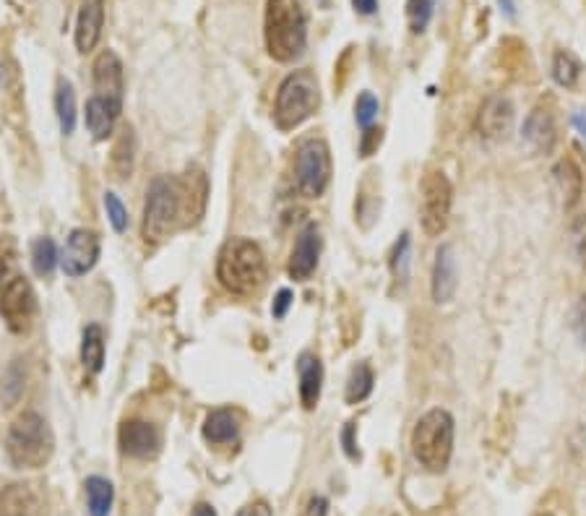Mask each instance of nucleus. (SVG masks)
<instances>
[{
  "mask_svg": "<svg viewBox=\"0 0 586 516\" xmlns=\"http://www.w3.org/2000/svg\"><path fill=\"white\" fill-rule=\"evenodd\" d=\"M217 279L232 295L248 298L266 282V256L261 245L248 238H232L217 258Z\"/></svg>",
  "mask_w": 586,
  "mask_h": 516,
  "instance_id": "nucleus-1",
  "label": "nucleus"
},
{
  "mask_svg": "<svg viewBox=\"0 0 586 516\" xmlns=\"http://www.w3.org/2000/svg\"><path fill=\"white\" fill-rule=\"evenodd\" d=\"M266 50L279 63H292L308 45V24L297 0H269L264 16Z\"/></svg>",
  "mask_w": 586,
  "mask_h": 516,
  "instance_id": "nucleus-2",
  "label": "nucleus"
},
{
  "mask_svg": "<svg viewBox=\"0 0 586 516\" xmlns=\"http://www.w3.org/2000/svg\"><path fill=\"white\" fill-rule=\"evenodd\" d=\"M183 225V188L180 178L159 175L146 191L141 238L146 245H159L170 238L175 227Z\"/></svg>",
  "mask_w": 586,
  "mask_h": 516,
  "instance_id": "nucleus-3",
  "label": "nucleus"
},
{
  "mask_svg": "<svg viewBox=\"0 0 586 516\" xmlns=\"http://www.w3.org/2000/svg\"><path fill=\"white\" fill-rule=\"evenodd\" d=\"M412 454L428 472H443L454 454V417L435 407L417 420L412 430Z\"/></svg>",
  "mask_w": 586,
  "mask_h": 516,
  "instance_id": "nucleus-4",
  "label": "nucleus"
},
{
  "mask_svg": "<svg viewBox=\"0 0 586 516\" xmlns=\"http://www.w3.org/2000/svg\"><path fill=\"white\" fill-rule=\"evenodd\" d=\"M8 457L19 470H40L55 451L53 430L37 412H24L8 430Z\"/></svg>",
  "mask_w": 586,
  "mask_h": 516,
  "instance_id": "nucleus-5",
  "label": "nucleus"
},
{
  "mask_svg": "<svg viewBox=\"0 0 586 516\" xmlns=\"http://www.w3.org/2000/svg\"><path fill=\"white\" fill-rule=\"evenodd\" d=\"M318 102H321V92H318L316 76L310 71L290 73L277 92V105H274L277 128L292 131V128L303 126L318 110Z\"/></svg>",
  "mask_w": 586,
  "mask_h": 516,
  "instance_id": "nucleus-6",
  "label": "nucleus"
},
{
  "mask_svg": "<svg viewBox=\"0 0 586 516\" xmlns=\"http://www.w3.org/2000/svg\"><path fill=\"white\" fill-rule=\"evenodd\" d=\"M331 183V152L321 139H308L295 154V186L305 199H321Z\"/></svg>",
  "mask_w": 586,
  "mask_h": 516,
  "instance_id": "nucleus-7",
  "label": "nucleus"
},
{
  "mask_svg": "<svg viewBox=\"0 0 586 516\" xmlns=\"http://www.w3.org/2000/svg\"><path fill=\"white\" fill-rule=\"evenodd\" d=\"M451 201H454V188L446 175L441 170H430L420 186V222L430 238L441 235L448 227Z\"/></svg>",
  "mask_w": 586,
  "mask_h": 516,
  "instance_id": "nucleus-8",
  "label": "nucleus"
},
{
  "mask_svg": "<svg viewBox=\"0 0 586 516\" xmlns=\"http://www.w3.org/2000/svg\"><path fill=\"white\" fill-rule=\"evenodd\" d=\"M0 316L14 334H27L37 316V295L24 277L0 290Z\"/></svg>",
  "mask_w": 586,
  "mask_h": 516,
  "instance_id": "nucleus-9",
  "label": "nucleus"
},
{
  "mask_svg": "<svg viewBox=\"0 0 586 516\" xmlns=\"http://www.w3.org/2000/svg\"><path fill=\"white\" fill-rule=\"evenodd\" d=\"M99 258V235L92 230H73L66 240L60 264L68 277H84L92 272Z\"/></svg>",
  "mask_w": 586,
  "mask_h": 516,
  "instance_id": "nucleus-10",
  "label": "nucleus"
},
{
  "mask_svg": "<svg viewBox=\"0 0 586 516\" xmlns=\"http://www.w3.org/2000/svg\"><path fill=\"white\" fill-rule=\"evenodd\" d=\"M511 126H514V105L508 97H501V94H493L488 100L482 102L480 113H477L475 128L482 139L488 141H501L511 133Z\"/></svg>",
  "mask_w": 586,
  "mask_h": 516,
  "instance_id": "nucleus-11",
  "label": "nucleus"
},
{
  "mask_svg": "<svg viewBox=\"0 0 586 516\" xmlns=\"http://www.w3.org/2000/svg\"><path fill=\"white\" fill-rule=\"evenodd\" d=\"M521 139L532 146V152L537 154H550L558 144V123H555V113L550 110V105L540 102L534 107L532 113L524 120V128H521Z\"/></svg>",
  "mask_w": 586,
  "mask_h": 516,
  "instance_id": "nucleus-12",
  "label": "nucleus"
},
{
  "mask_svg": "<svg viewBox=\"0 0 586 516\" xmlns=\"http://www.w3.org/2000/svg\"><path fill=\"white\" fill-rule=\"evenodd\" d=\"M318 256H321V230L318 225H305V230L297 235V243L292 248L290 256V266H287V272L295 282H305L310 279V274L316 272L318 266Z\"/></svg>",
  "mask_w": 586,
  "mask_h": 516,
  "instance_id": "nucleus-13",
  "label": "nucleus"
},
{
  "mask_svg": "<svg viewBox=\"0 0 586 516\" xmlns=\"http://www.w3.org/2000/svg\"><path fill=\"white\" fill-rule=\"evenodd\" d=\"M180 188H183V225H196L206 212L209 178H206V172L201 167H188L183 178H180Z\"/></svg>",
  "mask_w": 586,
  "mask_h": 516,
  "instance_id": "nucleus-14",
  "label": "nucleus"
},
{
  "mask_svg": "<svg viewBox=\"0 0 586 516\" xmlns=\"http://www.w3.org/2000/svg\"><path fill=\"white\" fill-rule=\"evenodd\" d=\"M94 89L99 97L107 100L123 102V92H126V76H123V63L112 50L99 53L94 60Z\"/></svg>",
  "mask_w": 586,
  "mask_h": 516,
  "instance_id": "nucleus-15",
  "label": "nucleus"
},
{
  "mask_svg": "<svg viewBox=\"0 0 586 516\" xmlns=\"http://www.w3.org/2000/svg\"><path fill=\"white\" fill-rule=\"evenodd\" d=\"M120 449L131 454V457H154L159 451V433L152 423L146 420H126L120 425Z\"/></svg>",
  "mask_w": 586,
  "mask_h": 516,
  "instance_id": "nucleus-16",
  "label": "nucleus"
},
{
  "mask_svg": "<svg viewBox=\"0 0 586 516\" xmlns=\"http://www.w3.org/2000/svg\"><path fill=\"white\" fill-rule=\"evenodd\" d=\"M456 256L454 245H441L438 253H435V266H433V300L438 305H446L454 300L456 295Z\"/></svg>",
  "mask_w": 586,
  "mask_h": 516,
  "instance_id": "nucleus-17",
  "label": "nucleus"
},
{
  "mask_svg": "<svg viewBox=\"0 0 586 516\" xmlns=\"http://www.w3.org/2000/svg\"><path fill=\"white\" fill-rule=\"evenodd\" d=\"M105 27V0H84L76 21V47L81 53L94 50Z\"/></svg>",
  "mask_w": 586,
  "mask_h": 516,
  "instance_id": "nucleus-18",
  "label": "nucleus"
},
{
  "mask_svg": "<svg viewBox=\"0 0 586 516\" xmlns=\"http://www.w3.org/2000/svg\"><path fill=\"white\" fill-rule=\"evenodd\" d=\"M120 113H123V102L107 100L94 94L92 100L86 102V128L97 141H105L112 133L115 123H118Z\"/></svg>",
  "mask_w": 586,
  "mask_h": 516,
  "instance_id": "nucleus-19",
  "label": "nucleus"
},
{
  "mask_svg": "<svg viewBox=\"0 0 586 516\" xmlns=\"http://www.w3.org/2000/svg\"><path fill=\"white\" fill-rule=\"evenodd\" d=\"M297 376H300V402L305 410H316L323 389V365L318 355L303 352L297 360Z\"/></svg>",
  "mask_w": 586,
  "mask_h": 516,
  "instance_id": "nucleus-20",
  "label": "nucleus"
},
{
  "mask_svg": "<svg viewBox=\"0 0 586 516\" xmlns=\"http://www.w3.org/2000/svg\"><path fill=\"white\" fill-rule=\"evenodd\" d=\"M240 433L238 415L232 410H214L204 420V438L209 444H230Z\"/></svg>",
  "mask_w": 586,
  "mask_h": 516,
  "instance_id": "nucleus-21",
  "label": "nucleus"
},
{
  "mask_svg": "<svg viewBox=\"0 0 586 516\" xmlns=\"http://www.w3.org/2000/svg\"><path fill=\"white\" fill-rule=\"evenodd\" d=\"M81 363L86 373H99L105 365V331L99 324H89L81 337Z\"/></svg>",
  "mask_w": 586,
  "mask_h": 516,
  "instance_id": "nucleus-22",
  "label": "nucleus"
},
{
  "mask_svg": "<svg viewBox=\"0 0 586 516\" xmlns=\"http://www.w3.org/2000/svg\"><path fill=\"white\" fill-rule=\"evenodd\" d=\"M553 175H555V183H558L560 193H563V204H566V209H573V206L579 204L581 191H584V175H581V170L573 165L571 159L558 162Z\"/></svg>",
  "mask_w": 586,
  "mask_h": 516,
  "instance_id": "nucleus-23",
  "label": "nucleus"
},
{
  "mask_svg": "<svg viewBox=\"0 0 586 516\" xmlns=\"http://www.w3.org/2000/svg\"><path fill=\"white\" fill-rule=\"evenodd\" d=\"M86 506H89V516H107L112 509V498H115V490H112L110 480L105 477H89L86 480Z\"/></svg>",
  "mask_w": 586,
  "mask_h": 516,
  "instance_id": "nucleus-24",
  "label": "nucleus"
},
{
  "mask_svg": "<svg viewBox=\"0 0 586 516\" xmlns=\"http://www.w3.org/2000/svg\"><path fill=\"white\" fill-rule=\"evenodd\" d=\"M133 157H136V136H133V128L126 126L120 131L115 146H112V170H115L118 178H128L131 175Z\"/></svg>",
  "mask_w": 586,
  "mask_h": 516,
  "instance_id": "nucleus-25",
  "label": "nucleus"
},
{
  "mask_svg": "<svg viewBox=\"0 0 586 516\" xmlns=\"http://www.w3.org/2000/svg\"><path fill=\"white\" fill-rule=\"evenodd\" d=\"M376 384V376H373V368L368 363H357L347 378V389H344V399L347 404H360L370 397Z\"/></svg>",
  "mask_w": 586,
  "mask_h": 516,
  "instance_id": "nucleus-26",
  "label": "nucleus"
},
{
  "mask_svg": "<svg viewBox=\"0 0 586 516\" xmlns=\"http://www.w3.org/2000/svg\"><path fill=\"white\" fill-rule=\"evenodd\" d=\"M55 110H58L60 131L71 136L73 128H76V94H73L71 81L60 79L58 92H55Z\"/></svg>",
  "mask_w": 586,
  "mask_h": 516,
  "instance_id": "nucleus-27",
  "label": "nucleus"
},
{
  "mask_svg": "<svg viewBox=\"0 0 586 516\" xmlns=\"http://www.w3.org/2000/svg\"><path fill=\"white\" fill-rule=\"evenodd\" d=\"M389 264H391V274H394L396 285L407 287L409 264H412V238H409V232H404L402 238L396 240Z\"/></svg>",
  "mask_w": 586,
  "mask_h": 516,
  "instance_id": "nucleus-28",
  "label": "nucleus"
},
{
  "mask_svg": "<svg viewBox=\"0 0 586 516\" xmlns=\"http://www.w3.org/2000/svg\"><path fill=\"white\" fill-rule=\"evenodd\" d=\"M579 76H581V63L576 60V55H571L568 50H558L553 58V79L558 81L560 86L573 89V86L579 84Z\"/></svg>",
  "mask_w": 586,
  "mask_h": 516,
  "instance_id": "nucleus-29",
  "label": "nucleus"
},
{
  "mask_svg": "<svg viewBox=\"0 0 586 516\" xmlns=\"http://www.w3.org/2000/svg\"><path fill=\"white\" fill-rule=\"evenodd\" d=\"M16 269H19V248L11 235L0 238V290L8 287L16 279Z\"/></svg>",
  "mask_w": 586,
  "mask_h": 516,
  "instance_id": "nucleus-30",
  "label": "nucleus"
},
{
  "mask_svg": "<svg viewBox=\"0 0 586 516\" xmlns=\"http://www.w3.org/2000/svg\"><path fill=\"white\" fill-rule=\"evenodd\" d=\"M32 264H34V272L40 274V277H50V274H53L55 264H58V248H55L53 238L34 240Z\"/></svg>",
  "mask_w": 586,
  "mask_h": 516,
  "instance_id": "nucleus-31",
  "label": "nucleus"
},
{
  "mask_svg": "<svg viewBox=\"0 0 586 516\" xmlns=\"http://www.w3.org/2000/svg\"><path fill=\"white\" fill-rule=\"evenodd\" d=\"M435 0H409L407 3V19L412 34H422L428 29L430 19H433Z\"/></svg>",
  "mask_w": 586,
  "mask_h": 516,
  "instance_id": "nucleus-32",
  "label": "nucleus"
},
{
  "mask_svg": "<svg viewBox=\"0 0 586 516\" xmlns=\"http://www.w3.org/2000/svg\"><path fill=\"white\" fill-rule=\"evenodd\" d=\"M21 391H24V371H21L19 360H16L11 368L6 371V376H3V381H0V399H3V404H16V399L21 397Z\"/></svg>",
  "mask_w": 586,
  "mask_h": 516,
  "instance_id": "nucleus-33",
  "label": "nucleus"
},
{
  "mask_svg": "<svg viewBox=\"0 0 586 516\" xmlns=\"http://www.w3.org/2000/svg\"><path fill=\"white\" fill-rule=\"evenodd\" d=\"M378 110H381V105H378V100L373 97L370 92H363L360 97H357L355 102V120H357V126L363 128H370L373 126V120L378 118Z\"/></svg>",
  "mask_w": 586,
  "mask_h": 516,
  "instance_id": "nucleus-34",
  "label": "nucleus"
},
{
  "mask_svg": "<svg viewBox=\"0 0 586 516\" xmlns=\"http://www.w3.org/2000/svg\"><path fill=\"white\" fill-rule=\"evenodd\" d=\"M105 209H107V217H110L112 227H115L118 232H126L128 212H126V206H123V201H120L115 193H105Z\"/></svg>",
  "mask_w": 586,
  "mask_h": 516,
  "instance_id": "nucleus-35",
  "label": "nucleus"
},
{
  "mask_svg": "<svg viewBox=\"0 0 586 516\" xmlns=\"http://www.w3.org/2000/svg\"><path fill=\"white\" fill-rule=\"evenodd\" d=\"M571 326H573V334H576V339H579V342L586 347V295H581L579 303H576V308H573Z\"/></svg>",
  "mask_w": 586,
  "mask_h": 516,
  "instance_id": "nucleus-36",
  "label": "nucleus"
},
{
  "mask_svg": "<svg viewBox=\"0 0 586 516\" xmlns=\"http://www.w3.org/2000/svg\"><path fill=\"white\" fill-rule=\"evenodd\" d=\"M383 131L376 126H370L363 131V139H360V154L363 157H370V154H376V149L381 146Z\"/></svg>",
  "mask_w": 586,
  "mask_h": 516,
  "instance_id": "nucleus-37",
  "label": "nucleus"
},
{
  "mask_svg": "<svg viewBox=\"0 0 586 516\" xmlns=\"http://www.w3.org/2000/svg\"><path fill=\"white\" fill-rule=\"evenodd\" d=\"M292 292L290 290H279L277 298H274V305H271V316L274 318H284L287 316V311H290L292 305Z\"/></svg>",
  "mask_w": 586,
  "mask_h": 516,
  "instance_id": "nucleus-38",
  "label": "nucleus"
},
{
  "mask_svg": "<svg viewBox=\"0 0 586 516\" xmlns=\"http://www.w3.org/2000/svg\"><path fill=\"white\" fill-rule=\"evenodd\" d=\"M573 243H576V253H579L581 264L586 266V217H581L573 227Z\"/></svg>",
  "mask_w": 586,
  "mask_h": 516,
  "instance_id": "nucleus-39",
  "label": "nucleus"
},
{
  "mask_svg": "<svg viewBox=\"0 0 586 516\" xmlns=\"http://www.w3.org/2000/svg\"><path fill=\"white\" fill-rule=\"evenodd\" d=\"M342 444L349 459H360V451L355 449V423H347L342 430Z\"/></svg>",
  "mask_w": 586,
  "mask_h": 516,
  "instance_id": "nucleus-40",
  "label": "nucleus"
},
{
  "mask_svg": "<svg viewBox=\"0 0 586 516\" xmlns=\"http://www.w3.org/2000/svg\"><path fill=\"white\" fill-rule=\"evenodd\" d=\"M329 514V501L323 496H313L308 501V506H305L303 516H326Z\"/></svg>",
  "mask_w": 586,
  "mask_h": 516,
  "instance_id": "nucleus-41",
  "label": "nucleus"
},
{
  "mask_svg": "<svg viewBox=\"0 0 586 516\" xmlns=\"http://www.w3.org/2000/svg\"><path fill=\"white\" fill-rule=\"evenodd\" d=\"M352 6H355L357 14L370 16L378 11V0H352Z\"/></svg>",
  "mask_w": 586,
  "mask_h": 516,
  "instance_id": "nucleus-42",
  "label": "nucleus"
},
{
  "mask_svg": "<svg viewBox=\"0 0 586 516\" xmlns=\"http://www.w3.org/2000/svg\"><path fill=\"white\" fill-rule=\"evenodd\" d=\"M240 516H271V509L266 503H253V506L240 511Z\"/></svg>",
  "mask_w": 586,
  "mask_h": 516,
  "instance_id": "nucleus-43",
  "label": "nucleus"
},
{
  "mask_svg": "<svg viewBox=\"0 0 586 516\" xmlns=\"http://www.w3.org/2000/svg\"><path fill=\"white\" fill-rule=\"evenodd\" d=\"M193 516H217V511L211 509L209 503H198L196 509H193Z\"/></svg>",
  "mask_w": 586,
  "mask_h": 516,
  "instance_id": "nucleus-44",
  "label": "nucleus"
},
{
  "mask_svg": "<svg viewBox=\"0 0 586 516\" xmlns=\"http://www.w3.org/2000/svg\"><path fill=\"white\" fill-rule=\"evenodd\" d=\"M573 126L579 128V133L586 139V115L584 113H576V115H573Z\"/></svg>",
  "mask_w": 586,
  "mask_h": 516,
  "instance_id": "nucleus-45",
  "label": "nucleus"
},
{
  "mask_svg": "<svg viewBox=\"0 0 586 516\" xmlns=\"http://www.w3.org/2000/svg\"><path fill=\"white\" fill-rule=\"evenodd\" d=\"M537 516H553V514H537Z\"/></svg>",
  "mask_w": 586,
  "mask_h": 516,
  "instance_id": "nucleus-46",
  "label": "nucleus"
}]
</instances>
